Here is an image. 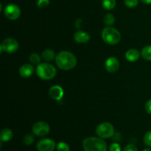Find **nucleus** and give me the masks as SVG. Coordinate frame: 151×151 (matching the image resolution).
<instances>
[{
	"label": "nucleus",
	"mask_w": 151,
	"mask_h": 151,
	"mask_svg": "<svg viewBox=\"0 0 151 151\" xmlns=\"http://www.w3.org/2000/svg\"><path fill=\"white\" fill-rule=\"evenodd\" d=\"M145 111L147 114H151V99L147 100L145 104Z\"/></svg>",
	"instance_id": "obj_28"
},
{
	"label": "nucleus",
	"mask_w": 151,
	"mask_h": 151,
	"mask_svg": "<svg viewBox=\"0 0 151 151\" xmlns=\"http://www.w3.org/2000/svg\"><path fill=\"white\" fill-rule=\"evenodd\" d=\"M144 142L148 147H151V131H147L144 137Z\"/></svg>",
	"instance_id": "obj_24"
},
{
	"label": "nucleus",
	"mask_w": 151,
	"mask_h": 151,
	"mask_svg": "<svg viewBox=\"0 0 151 151\" xmlns=\"http://www.w3.org/2000/svg\"><path fill=\"white\" fill-rule=\"evenodd\" d=\"M142 2L144 3L145 4H151V0H141Z\"/></svg>",
	"instance_id": "obj_29"
},
{
	"label": "nucleus",
	"mask_w": 151,
	"mask_h": 151,
	"mask_svg": "<svg viewBox=\"0 0 151 151\" xmlns=\"http://www.w3.org/2000/svg\"><path fill=\"white\" fill-rule=\"evenodd\" d=\"M35 72L33 65L31 63H25L21 66L19 69V73L22 78H27L32 76Z\"/></svg>",
	"instance_id": "obj_12"
},
{
	"label": "nucleus",
	"mask_w": 151,
	"mask_h": 151,
	"mask_svg": "<svg viewBox=\"0 0 151 151\" xmlns=\"http://www.w3.org/2000/svg\"><path fill=\"white\" fill-rule=\"evenodd\" d=\"M50 0H38L37 1V6L39 8H45L50 4Z\"/></svg>",
	"instance_id": "obj_25"
},
{
	"label": "nucleus",
	"mask_w": 151,
	"mask_h": 151,
	"mask_svg": "<svg viewBox=\"0 0 151 151\" xmlns=\"http://www.w3.org/2000/svg\"><path fill=\"white\" fill-rule=\"evenodd\" d=\"M13 137V133L10 128H4L1 131L0 138L1 142H9Z\"/></svg>",
	"instance_id": "obj_16"
},
{
	"label": "nucleus",
	"mask_w": 151,
	"mask_h": 151,
	"mask_svg": "<svg viewBox=\"0 0 151 151\" xmlns=\"http://www.w3.org/2000/svg\"><path fill=\"white\" fill-rule=\"evenodd\" d=\"M19 47V42L15 38H7L1 43V46H0V50H1V52H5L10 54V53L16 52Z\"/></svg>",
	"instance_id": "obj_6"
},
{
	"label": "nucleus",
	"mask_w": 151,
	"mask_h": 151,
	"mask_svg": "<svg viewBox=\"0 0 151 151\" xmlns=\"http://www.w3.org/2000/svg\"><path fill=\"white\" fill-rule=\"evenodd\" d=\"M96 134L101 139H109L114 135V128L109 122H104L99 124L96 128Z\"/></svg>",
	"instance_id": "obj_5"
},
{
	"label": "nucleus",
	"mask_w": 151,
	"mask_h": 151,
	"mask_svg": "<svg viewBox=\"0 0 151 151\" xmlns=\"http://www.w3.org/2000/svg\"><path fill=\"white\" fill-rule=\"evenodd\" d=\"M122 151H138V149L134 145L130 144L125 146Z\"/></svg>",
	"instance_id": "obj_27"
},
{
	"label": "nucleus",
	"mask_w": 151,
	"mask_h": 151,
	"mask_svg": "<svg viewBox=\"0 0 151 151\" xmlns=\"http://www.w3.org/2000/svg\"><path fill=\"white\" fill-rule=\"evenodd\" d=\"M109 151H121V147L118 143H112L109 147Z\"/></svg>",
	"instance_id": "obj_26"
},
{
	"label": "nucleus",
	"mask_w": 151,
	"mask_h": 151,
	"mask_svg": "<svg viewBox=\"0 0 151 151\" xmlns=\"http://www.w3.org/2000/svg\"><path fill=\"white\" fill-rule=\"evenodd\" d=\"M141 52L136 49H130L125 52V58L129 62H135L139 60Z\"/></svg>",
	"instance_id": "obj_14"
},
{
	"label": "nucleus",
	"mask_w": 151,
	"mask_h": 151,
	"mask_svg": "<svg viewBox=\"0 0 151 151\" xmlns=\"http://www.w3.org/2000/svg\"><path fill=\"white\" fill-rule=\"evenodd\" d=\"M115 21H116V19H115L114 16L111 13H107V14L105 15L104 18H103L104 24L107 27H111L115 23Z\"/></svg>",
	"instance_id": "obj_19"
},
{
	"label": "nucleus",
	"mask_w": 151,
	"mask_h": 151,
	"mask_svg": "<svg viewBox=\"0 0 151 151\" xmlns=\"http://www.w3.org/2000/svg\"><path fill=\"white\" fill-rule=\"evenodd\" d=\"M41 57L45 61L51 62L52 60H55L56 55L55 53L54 50H51V49H46L45 50L43 51L42 54H41Z\"/></svg>",
	"instance_id": "obj_15"
},
{
	"label": "nucleus",
	"mask_w": 151,
	"mask_h": 151,
	"mask_svg": "<svg viewBox=\"0 0 151 151\" xmlns=\"http://www.w3.org/2000/svg\"><path fill=\"white\" fill-rule=\"evenodd\" d=\"M36 147L38 151H53L56 147V144L52 139H42L38 142Z\"/></svg>",
	"instance_id": "obj_9"
},
{
	"label": "nucleus",
	"mask_w": 151,
	"mask_h": 151,
	"mask_svg": "<svg viewBox=\"0 0 151 151\" xmlns=\"http://www.w3.org/2000/svg\"><path fill=\"white\" fill-rule=\"evenodd\" d=\"M138 0H125V4L129 8H133L138 5Z\"/></svg>",
	"instance_id": "obj_23"
},
{
	"label": "nucleus",
	"mask_w": 151,
	"mask_h": 151,
	"mask_svg": "<svg viewBox=\"0 0 151 151\" xmlns=\"http://www.w3.org/2000/svg\"><path fill=\"white\" fill-rule=\"evenodd\" d=\"M29 60L31 64L38 65L41 63V56L37 53H32L29 57Z\"/></svg>",
	"instance_id": "obj_20"
},
{
	"label": "nucleus",
	"mask_w": 151,
	"mask_h": 151,
	"mask_svg": "<svg viewBox=\"0 0 151 151\" xmlns=\"http://www.w3.org/2000/svg\"><path fill=\"white\" fill-rule=\"evenodd\" d=\"M101 35L103 41L109 45H116L121 40L119 31L112 27H106L102 31Z\"/></svg>",
	"instance_id": "obj_4"
},
{
	"label": "nucleus",
	"mask_w": 151,
	"mask_h": 151,
	"mask_svg": "<svg viewBox=\"0 0 151 151\" xmlns=\"http://www.w3.org/2000/svg\"><path fill=\"white\" fill-rule=\"evenodd\" d=\"M50 125L47 122H44V121H39L37 122L32 125V134L36 137H45L46 135L50 133Z\"/></svg>",
	"instance_id": "obj_7"
},
{
	"label": "nucleus",
	"mask_w": 151,
	"mask_h": 151,
	"mask_svg": "<svg viewBox=\"0 0 151 151\" xmlns=\"http://www.w3.org/2000/svg\"><path fill=\"white\" fill-rule=\"evenodd\" d=\"M4 14L8 19L16 20L21 16V10L18 5L15 4H8L5 6L4 10Z\"/></svg>",
	"instance_id": "obj_8"
},
{
	"label": "nucleus",
	"mask_w": 151,
	"mask_h": 151,
	"mask_svg": "<svg viewBox=\"0 0 151 151\" xmlns=\"http://www.w3.org/2000/svg\"><path fill=\"white\" fill-rule=\"evenodd\" d=\"M36 74L38 77L44 81H50L54 78L57 70L52 64L49 63H41L37 65Z\"/></svg>",
	"instance_id": "obj_3"
},
{
	"label": "nucleus",
	"mask_w": 151,
	"mask_h": 151,
	"mask_svg": "<svg viewBox=\"0 0 151 151\" xmlns=\"http://www.w3.org/2000/svg\"><path fill=\"white\" fill-rule=\"evenodd\" d=\"M143 151H151V149L146 148V149H145V150H143Z\"/></svg>",
	"instance_id": "obj_30"
},
{
	"label": "nucleus",
	"mask_w": 151,
	"mask_h": 151,
	"mask_svg": "<svg viewBox=\"0 0 151 151\" xmlns=\"http://www.w3.org/2000/svg\"><path fill=\"white\" fill-rule=\"evenodd\" d=\"M74 39H75V42L79 43V44H84L89 41L90 35L85 31L78 30L74 35Z\"/></svg>",
	"instance_id": "obj_13"
},
{
	"label": "nucleus",
	"mask_w": 151,
	"mask_h": 151,
	"mask_svg": "<svg viewBox=\"0 0 151 151\" xmlns=\"http://www.w3.org/2000/svg\"><path fill=\"white\" fill-rule=\"evenodd\" d=\"M84 151H107V144L100 137H90L83 141Z\"/></svg>",
	"instance_id": "obj_2"
},
{
	"label": "nucleus",
	"mask_w": 151,
	"mask_h": 151,
	"mask_svg": "<svg viewBox=\"0 0 151 151\" xmlns=\"http://www.w3.org/2000/svg\"><path fill=\"white\" fill-rule=\"evenodd\" d=\"M141 55L145 60L151 61V45L143 47L141 51Z\"/></svg>",
	"instance_id": "obj_17"
},
{
	"label": "nucleus",
	"mask_w": 151,
	"mask_h": 151,
	"mask_svg": "<svg viewBox=\"0 0 151 151\" xmlns=\"http://www.w3.org/2000/svg\"><path fill=\"white\" fill-rule=\"evenodd\" d=\"M56 149H57V151H70L69 145L63 142H60L58 143L56 145Z\"/></svg>",
	"instance_id": "obj_21"
},
{
	"label": "nucleus",
	"mask_w": 151,
	"mask_h": 151,
	"mask_svg": "<svg viewBox=\"0 0 151 151\" xmlns=\"http://www.w3.org/2000/svg\"><path fill=\"white\" fill-rule=\"evenodd\" d=\"M102 6L105 10H113L116 6V0H102Z\"/></svg>",
	"instance_id": "obj_18"
},
{
	"label": "nucleus",
	"mask_w": 151,
	"mask_h": 151,
	"mask_svg": "<svg viewBox=\"0 0 151 151\" xmlns=\"http://www.w3.org/2000/svg\"><path fill=\"white\" fill-rule=\"evenodd\" d=\"M105 68L110 73H114L119 68V60L116 57H109L105 62Z\"/></svg>",
	"instance_id": "obj_10"
},
{
	"label": "nucleus",
	"mask_w": 151,
	"mask_h": 151,
	"mask_svg": "<svg viewBox=\"0 0 151 151\" xmlns=\"http://www.w3.org/2000/svg\"><path fill=\"white\" fill-rule=\"evenodd\" d=\"M55 63L58 67L61 70H71L77 65V58L75 55L69 51L63 50L56 55Z\"/></svg>",
	"instance_id": "obj_1"
},
{
	"label": "nucleus",
	"mask_w": 151,
	"mask_h": 151,
	"mask_svg": "<svg viewBox=\"0 0 151 151\" xmlns=\"http://www.w3.org/2000/svg\"><path fill=\"white\" fill-rule=\"evenodd\" d=\"M34 142V136L32 134H27L24 137L23 142L25 145H30Z\"/></svg>",
	"instance_id": "obj_22"
},
{
	"label": "nucleus",
	"mask_w": 151,
	"mask_h": 151,
	"mask_svg": "<svg viewBox=\"0 0 151 151\" xmlns=\"http://www.w3.org/2000/svg\"><path fill=\"white\" fill-rule=\"evenodd\" d=\"M49 95L52 100L59 101L63 98L64 95V91L60 86L55 85L52 86L49 90Z\"/></svg>",
	"instance_id": "obj_11"
}]
</instances>
